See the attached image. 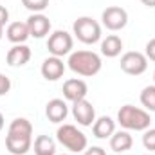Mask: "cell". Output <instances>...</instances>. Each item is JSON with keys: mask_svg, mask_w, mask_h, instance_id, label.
<instances>
[{"mask_svg": "<svg viewBox=\"0 0 155 155\" xmlns=\"http://www.w3.org/2000/svg\"><path fill=\"white\" fill-rule=\"evenodd\" d=\"M143 146L150 152H155V128H146L143 134Z\"/></svg>", "mask_w": 155, "mask_h": 155, "instance_id": "22", "label": "cell"}, {"mask_svg": "<svg viewBox=\"0 0 155 155\" xmlns=\"http://www.w3.org/2000/svg\"><path fill=\"white\" fill-rule=\"evenodd\" d=\"M83 155H107V152H105L101 146H90V148L85 150Z\"/></svg>", "mask_w": 155, "mask_h": 155, "instance_id": "25", "label": "cell"}, {"mask_svg": "<svg viewBox=\"0 0 155 155\" xmlns=\"http://www.w3.org/2000/svg\"><path fill=\"white\" fill-rule=\"evenodd\" d=\"M146 155H150V153H146Z\"/></svg>", "mask_w": 155, "mask_h": 155, "instance_id": "32", "label": "cell"}, {"mask_svg": "<svg viewBox=\"0 0 155 155\" xmlns=\"http://www.w3.org/2000/svg\"><path fill=\"white\" fill-rule=\"evenodd\" d=\"M101 22L108 31H121L128 24V13L119 5H110L101 13Z\"/></svg>", "mask_w": 155, "mask_h": 155, "instance_id": "8", "label": "cell"}, {"mask_svg": "<svg viewBox=\"0 0 155 155\" xmlns=\"http://www.w3.org/2000/svg\"><path fill=\"white\" fill-rule=\"evenodd\" d=\"M7 22H9V11L4 5H0V27H4Z\"/></svg>", "mask_w": 155, "mask_h": 155, "instance_id": "26", "label": "cell"}, {"mask_svg": "<svg viewBox=\"0 0 155 155\" xmlns=\"http://www.w3.org/2000/svg\"><path fill=\"white\" fill-rule=\"evenodd\" d=\"M72 47H74V40H72V35L67 33V31H54L49 40H47V49L51 52V56H58V58H63L67 54L72 52Z\"/></svg>", "mask_w": 155, "mask_h": 155, "instance_id": "6", "label": "cell"}, {"mask_svg": "<svg viewBox=\"0 0 155 155\" xmlns=\"http://www.w3.org/2000/svg\"><path fill=\"white\" fill-rule=\"evenodd\" d=\"M61 155H69V153H61Z\"/></svg>", "mask_w": 155, "mask_h": 155, "instance_id": "31", "label": "cell"}, {"mask_svg": "<svg viewBox=\"0 0 155 155\" xmlns=\"http://www.w3.org/2000/svg\"><path fill=\"white\" fill-rule=\"evenodd\" d=\"M141 105L144 107L146 112H155V85H148L143 88L141 96H139Z\"/></svg>", "mask_w": 155, "mask_h": 155, "instance_id": "20", "label": "cell"}, {"mask_svg": "<svg viewBox=\"0 0 155 155\" xmlns=\"http://www.w3.org/2000/svg\"><path fill=\"white\" fill-rule=\"evenodd\" d=\"M31 60V49L25 43H16L13 45L7 54H5V63L9 67H24Z\"/></svg>", "mask_w": 155, "mask_h": 155, "instance_id": "13", "label": "cell"}, {"mask_svg": "<svg viewBox=\"0 0 155 155\" xmlns=\"http://www.w3.org/2000/svg\"><path fill=\"white\" fill-rule=\"evenodd\" d=\"M117 123L124 130L144 132L146 128H150L152 117H150V112H146L144 108H139L134 105H124L117 112Z\"/></svg>", "mask_w": 155, "mask_h": 155, "instance_id": "3", "label": "cell"}, {"mask_svg": "<svg viewBox=\"0 0 155 155\" xmlns=\"http://www.w3.org/2000/svg\"><path fill=\"white\" fill-rule=\"evenodd\" d=\"M72 35L81 43L92 45V43H97L101 40V25L90 16H79L72 24Z\"/></svg>", "mask_w": 155, "mask_h": 155, "instance_id": "5", "label": "cell"}, {"mask_svg": "<svg viewBox=\"0 0 155 155\" xmlns=\"http://www.w3.org/2000/svg\"><path fill=\"white\" fill-rule=\"evenodd\" d=\"M72 116L78 121V124L81 126H92L94 121H96V108L90 101L87 99H81L72 103Z\"/></svg>", "mask_w": 155, "mask_h": 155, "instance_id": "9", "label": "cell"}, {"mask_svg": "<svg viewBox=\"0 0 155 155\" xmlns=\"http://www.w3.org/2000/svg\"><path fill=\"white\" fill-rule=\"evenodd\" d=\"M134 144V139L132 135L126 132V130H119V132H114V135L110 137V150L116 152V153H124L132 148Z\"/></svg>", "mask_w": 155, "mask_h": 155, "instance_id": "17", "label": "cell"}, {"mask_svg": "<svg viewBox=\"0 0 155 155\" xmlns=\"http://www.w3.org/2000/svg\"><path fill=\"white\" fill-rule=\"evenodd\" d=\"M141 4L146 7H155V0H141Z\"/></svg>", "mask_w": 155, "mask_h": 155, "instance_id": "27", "label": "cell"}, {"mask_svg": "<svg viewBox=\"0 0 155 155\" xmlns=\"http://www.w3.org/2000/svg\"><path fill=\"white\" fill-rule=\"evenodd\" d=\"M121 71L128 76H141L148 69V58L143 52L137 51H128L121 56Z\"/></svg>", "mask_w": 155, "mask_h": 155, "instance_id": "7", "label": "cell"}, {"mask_svg": "<svg viewBox=\"0 0 155 155\" xmlns=\"http://www.w3.org/2000/svg\"><path fill=\"white\" fill-rule=\"evenodd\" d=\"M45 116H47V119L51 123H56V124L63 123L67 119V116H69V107H67L65 99H60V97L51 99L45 105Z\"/></svg>", "mask_w": 155, "mask_h": 155, "instance_id": "14", "label": "cell"}, {"mask_svg": "<svg viewBox=\"0 0 155 155\" xmlns=\"http://www.w3.org/2000/svg\"><path fill=\"white\" fill-rule=\"evenodd\" d=\"M2 130H4V116L0 114V132H2Z\"/></svg>", "mask_w": 155, "mask_h": 155, "instance_id": "28", "label": "cell"}, {"mask_svg": "<svg viewBox=\"0 0 155 155\" xmlns=\"http://www.w3.org/2000/svg\"><path fill=\"white\" fill-rule=\"evenodd\" d=\"M40 72H41V76L45 78L47 81H58L60 78L65 74V63L58 56H49V58L43 60Z\"/></svg>", "mask_w": 155, "mask_h": 155, "instance_id": "11", "label": "cell"}, {"mask_svg": "<svg viewBox=\"0 0 155 155\" xmlns=\"http://www.w3.org/2000/svg\"><path fill=\"white\" fill-rule=\"evenodd\" d=\"M2 36H4V27H0V40H2Z\"/></svg>", "mask_w": 155, "mask_h": 155, "instance_id": "29", "label": "cell"}, {"mask_svg": "<svg viewBox=\"0 0 155 155\" xmlns=\"http://www.w3.org/2000/svg\"><path fill=\"white\" fill-rule=\"evenodd\" d=\"M116 132V121L108 116L97 117L92 124V134L96 139H110Z\"/></svg>", "mask_w": 155, "mask_h": 155, "instance_id": "15", "label": "cell"}, {"mask_svg": "<svg viewBox=\"0 0 155 155\" xmlns=\"http://www.w3.org/2000/svg\"><path fill=\"white\" fill-rule=\"evenodd\" d=\"M123 51V40L117 35H108L107 38L101 41V54L107 58H116Z\"/></svg>", "mask_w": 155, "mask_h": 155, "instance_id": "18", "label": "cell"}, {"mask_svg": "<svg viewBox=\"0 0 155 155\" xmlns=\"http://www.w3.org/2000/svg\"><path fill=\"white\" fill-rule=\"evenodd\" d=\"M153 81H155V71H153Z\"/></svg>", "mask_w": 155, "mask_h": 155, "instance_id": "30", "label": "cell"}, {"mask_svg": "<svg viewBox=\"0 0 155 155\" xmlns=\"http://www.w3.org/2000/svg\"><path fill=\"white\" fill-rule=\"evenodd\" d=\"M87 94H88V87L79 78H71L63 83V97L67 101H72V103L81 101L87 97Z\"/></svg>", "mask_w": 155, "mask_h": 155, "instance_id": "10", "label": "cell"}, {"mask_svg": "<svg viewBox=\"0 0 155 155\" xmlns=\"http://www.w3.org/2000/svg\"><path fill=\"white\" fill-rule=\"evenodd\" d=\"M11 90V79L0 72V96H5Z\"/></svg>", "mask_w": 155, "mask_h": 155, "instance_id": "23", "label": "cell"}, {"mask_svg": "<svg viewBox=\"0 0 155 155\" xmlns=\"http://www.w3.org/2000/svg\"><path fill=\"white\" fill-rule=\"evenodd\" d=\"M67 65L74 74L83 78L96 76L103 67L101 56L94 51H74V52H71L69 60H67Z\"/></svg>", "mask_w": 155, "mask_h": 155, "instance_id": "2", "label": "cell"}, {"mask_svg": "<svg viewBox=\"0 0 155 155\" xmlns=\"http://www.w3.org/2000/svg\"><path fill=\"white\" fill-rule=\"evenodd\" d=\"M144 56H146L150 61H155V38H152L146 43V47H144Z\"/></svg>", "mask_w": 155, "mask_h": 155, "instance_id": "24", "label": "cell"}, {"mask_svg": "<svg viewBox=\"0 0 155 155\" xmlns=\"http://www.w3.org/2000/svg\"><path fill=\"white\" fill-rule=\"evenodd\" d=\"M5 36L11 43H25V40L29 38V27L27 22H11L5 29Z\"/></svg>", "mask_w": 155, "mask_h": 155, "instance_id": "16", "label": "cell"}, {"mask_svg": "<svg viewBox=\"0 0 155 155\" xmlns=\"http://www.w3.org/2000/svg\"><path fill=\"white\" fill-rule=\"evenodd\" d=\"M35 155H56V141L49 135H38L33 143Z\"/></svg>", "mask_w": 155, "mask_h": 155, "instance_id": "19", "label": "cell"}, {"mask_svg": "<svg viewBox=\"0 0 155 155\" xmlns=\"http://www.w3.org/2000/svg\"><path fill=\"white\" fill-rule=\"evenodd\" d=\"M33 148V124L25 117L11 121L5 135V150L11 155H25Z\"/></svg>", "mask_w": 155, "mask_h": 155, "instance_id": "1", "label": "cell"}, {"mask_svg": "<svg viewBox=\"0 0 155 155\" xmlns=\"http://www.w3.org/2000/svg\"><path fill=\"white\" fill-rule=\"evenodd\" d=\"M56 139L63 148H67L72 153L85 152L87 144H88L87 135L81 130H78V126H74V124H61L56 130Z\"/></svg>", "mask_w": 155, "mask_h": 155, "instance_id": "4", "label": "cell"}, {"mask_svg": "<svg viewBox=\"0 0 155 155\" xmlns=\"http://www.w3.org/2000/svg\"><path fill=\"white\" fill-rule=\"evenodd\" d=\"M27 27H29V35L33 38L40 40L49 35V31H51V20L43 13H33L27 18Z\"/></svg>", "mask_w": 155, "mask_h": 155, "instance_id": "12", "label": "cell"}, {"mask_svg": "<svg viewBox=\"0 0 155 155\" xmlns=\"http://www.w3.org/2000/svg\"><path fill=\"white\" fill-rule=\"evenodd\" d=\"M22 4L31 13H41L49 7V0H22Z\"/></svg>", "mask_w": 155, "mask_h": 155, "instance_id": "21", "label": "cell"}]
</instances>
